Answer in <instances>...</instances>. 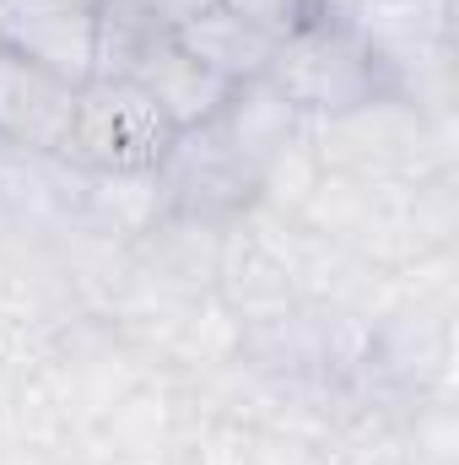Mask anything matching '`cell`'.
<instances>
[{
	"instance_id": "cell-22",
	"label": "cell",
	"mask_w": 459,
	"mask_h": 465,
	"mask_svg": "<svg viewBox=\"0 0 459 465\" xmlns=\"http://www.w3.org/2000/svg\"><path fill=\"white\" fill-rule=\"evenodd\" d=\"M0 465H60V460L44 455V450H27V444L11 439V433H0Z\"/></svg>"
},
{
	"instance_id": "cell-21",
	"label": "cell",
	"mask_w": 459,
	"mask_h": 465,
	"mask_svg": "<svg viewBox=\"0 0 459 465\" xmlns=\"http://www.w3.org/2000/svg\"><path fill=\"white\" fill-rule=\"evenodd\" d=\"M217 5H228L232 16H243V22H254V27H265V33H292L303 16H308V0H217Z\"/></svg>"
},
{
	"instance_id": "cell-3",
	"label": "cell",
	"mask_w": 459,
	"mask_h": 465,
	"mask_svg": "<svg viewBox=\"0 0 459 465\" xmlns=\"http://www.w3.org/2000/svg\"><path fill=\"white\" fill-rule=\"evenodd\" d=\"M168 141L173 124L157 114V104L135 82H87L76 87V109L54 157L76 173H135L157 168Z\"/></svg>"
},
{
	"instance_id": "cell-1",
	"label": "cell",
	"mask_w": 459,
	"mask_h": 465,
	"mask_svg": "<svg viewBox=\"0 0 459 465\" xmlns=\"http://www.w3.org/2000/svg\"><path fill=\"white\" fill-rule=\"evenodd\" d=\"M314 152L325 173L373 179V184H416L427 173L459 168L454 157V114H422L416 104L378 93L346 114L308 119Z\"/></svg>"
},
{
	"instance_id": "cell-24",
	"label": "cell",
	"mask_w": 459,
	"mask_h": 465,
	"mask_svg": "<svg viewBox=\"0 0 459 465\" xmlns=\"http://www.w3.org/2000/svg\"><path fill=\"white\" fill-rule=\"evenodd\" d=\"M0 22H5V0H0Z\"/></svg>"
},
{
	"instance_id": "cell-11",
	"label": "cell",
	"mask_w": 459,
	"mask_h": 465,
	"mask_svg": "<svg viewBox=\"0 0 459 465\" xmlns=\"http://www.w3.org/2000/svg\"><path fill=\"white\" fill-rule=\"evenodd\" d=\"M173 44H179L190 60H200L211 76H222L228 87L265 76V71H270V54H276V33H265V27H254V22L232 16L228 5H206V11H195L190 22H179V27H173Z\"/></svg>"
},
{
	"instance_id": "cell-18",
	"label": "cell",
	"mask_w": 459,
	"mask_h": 465,
	"mask_svg": "<svg viewBox=\"0 0 459 465\" xmlns=\"http://www.w3.org/2000/svg\"><path fill=\"white\" fill-rule=\"evenodd\" d=\"M400 465H459L454 395L416 401V406L400 417Z\"/></svg>"
},
{
	"instance_id": "cell-25",
	"label": "cell",
	"mask_w": 459,
	"mask_h": 465,
	"mask_svg": "<svg viewBox=\"0 0 459 465\" xmlns=\"http://www.w3.org/2000/svg\"><path fill=\"white\" fill-rule=\"evenodd\" d=\"M82 5H93V0H82Z\"/></svg>"
},
{
	"instance_id": "cell-17",
	"label": "cell",
	"mask_w": 459,
	"mask_h": 465,
	"mask_svg": "<svg viewBox=\"0 0 459 465\" xmlns=\"http://www.w3.org/2000/svg\"><path fill=\"white\" fill-rule=\"evenodd\" d=\"M405 223L416 238V254H454L459 243V168L427 173L405 195Z\"/></svg>"
},
{
	"instance_id": "cell-13",
	"label": "cell",
	"mask_w": 459,
	"mask_h": 465,
	"mask_svg": "<svg viewBox=\"0 0 459 465\" xmlns=\"http://www.w3.org/2000/svg\"><path fill=\"white\" fill-rule=\"evenodd\" d=\"M211 292L228 303L243 325L270 320V314H281V309H292V303H298V292H292V282H287L281 260H276L254 232L243 228V223H232V228H228L222 265H217V287H211Z\"/></svg>"
},
{
	"instance_id": "cell-4",
	"label": "cell",
	"mask_w": 459,
	"mask_h": 465,
	"mask_svg": "<svg viewBox=\"0 0 459 465\" xmlns=\"http://www.w3.org/2000/svg\"><path fill=\"white\" fill-rule=\"evenodd\" d=\"M38 368L54 384V395H60V406H65V417H71L76 433H87L93 422H103L109 406H119L146 373H157L109 320H76V325H65Z\"/></svg>"
},
{
	"instance_id": "cell-5",
	"label": "cell",
	"mask_w": 459,
	"mask_h": 465,
	"mask_svg": "<svg viewBox=\"0 0 459 465\" xmlns=\"http://www.w3.org/2000/svg\"><path fill=\"white\" fill-rule=\"evenodd\" d=\"M151 173H157V190H162V212L168 217H195V223L232 228L259 201L254 168L222 141L217 124L179 130Z\"/></svg>"
},
{
	"instance_id": "cell-14",
	"label": "cell",
	"mask_w": 459,
	"mask_h": 465,
	"mask_svg": "<svg viewBox=\"0 0 459 465\" xmlns=\"http://www.w3.org/2000/svg\"><path fill=\"white\" fill-rule=\"evenodd\" d=\"M135 87L157 104V114L173 124V135L179 130H195V124H211L232 93L222 76H211L200 60H190L173 38L135 71Z\"/></svg>"
},
{
	"instance_id": "cell-23",
	"label": "cell",
	"mask_w": 459,
	"mask_h": 465,
	"mask_svg": "<svg viewBox=\"0 0 459 465\" xmlns=\"http://www.w3.org/2000/svg\"><path fill=\"white\" fill-rule=\"evenodd\" d=\"M141 5H151L168 27H179V22H190L195 11H206V5H217V0H141Z\"/></svg>"
},
{
	"instance_id": "cell-19",
	"label": "cell",
	"mask_w": 459,
	"mask_h": 465,
	"mask_svg": "<svg viewBox=\"0 0 459 465\" xmlns=\"http://www.w3.org/2000/svg\"><path fill=\"white\" fill-rule=\"evenodd\" d=\"M319 173H325V163H319V152H314V135H308V124L259 168V206H276V212H303V201L314 195V184H319Z\"/></svg>"
},
{
	"instance_id": "cell-6",
	"label": "cell",
	"mask_w": 459,
	"mask_h": 465,
	"mask_svg": "<svg viewBox=\"0 0 459 465\" xmlns=\"http://www.w3.org/2000/svg\"><path fill=\"white\" fill-rule=\"evenodd\" d=\"M93 5H82V0H5L0 49L33 60L38 71L60 76L71 87H87L93 82V49H98Z\"/></svg>"
},
{
	"instance_id": "cell-12",
	"label": "cell",
	"mask_w": 459,
	"mask_h": 465,
	"mask_svg": "<svg viewBox=\"0 0 459 465\" xmlns=\"http://www.w3.org/2000/svg\"><path fill=\"white\" fill-rule=\"evenodd\" d=\"M217 130H222V141H228L232 152L254 168V179H259V168L308 124V119L298 114V104L270 82V76H254V82H238L228 93V104H222V114L211 119Z\"/></svg>"
},
{
	"instance_id": "cell-10",
	"label": "cell",
	"mask_w": 459,
	"mask_h": 465,
	"mask_svg": "<svg viewBox=\"0 0 459 465\" xmlns=\"http://www.w3.org/2000/svg\"><path fill=\"white\" fill-rule=\"evenodd\" d=\"M238 351H243V320L217 292H200L168 320L162 341L151 351V368L179 384H200V379L222 373L228 362H238Z\"/></svg>"
},
{
	"instance_id": "cell-16",
	"label": "cell",
	"mask_w": 459,
	"mask_h": 465,
	"mask_svg": "<svg viewBox=\"0 0 459 465\" xmlns=\"http://www.w3.org/2000/svg\"><path fill=\"white\" fill-rule=\"evenodd\" d=\"M93 16H98L93 82H135V71L173 38V27L141 0H98Z\"/></svg>"
},
{
	"instance_id": "cell-15",
	"label": "cell",
	"mask_w": 459,
	"mask_h": 465,
	"mask_svg": "<svg viewBox=\"0 0 459 465\" xmlns=\"http://www.w3.org/2000/svg\"><path fill=\"white\" fill-rule=\"evenodd\" d=\"M76 217L87 228L119 238V243H135V238H146V232L157 228L168 212H162L157 173L151 168H135V173H82Z\"/></svg>"
},
{
	"instance_id": "cell-20",
	"label": "cell",
	"mask_w": 459,
	"mask_h": 465,
	"mask_svg": "<svg viewBox=\"0 0 459 465\" xmlns=\"http://www.w3.org/2000/svg\"><path fill=\"white\" fill-rule=\"evenodd\" d=\"M179 465H254L249 428L222 417H190V433L179 444Z\"/></svg>"
},
{
	"instance_id": "cell-2",
	"label": "cell",
	"mask_w": 459,
	"mask_h": 465,
	"mask_svg": "<svg viewBox=\"0 0 459 465\" xmlns=\"http://www.w3.org/2000/svg\"><path fill=\"white\" fill-rule=\"evenodd\" d=\"M303 119H330L346 114L384 87V65L367 49V38L346 22V16H303L292 33L276 38L270 71H265Z\"/></svg>"
},
{
	"instance_id": "cell-9",
	"label": "cell",
	"mask_w": 459,
	"mask_h": 465,
	"mask_svg": "<svg viewBox=\"0 0 459 465\" xmlns=\"http://www.w3.org/2000/svg\"><path fill=\"white\" fill-rule=\"evenodd\" d=\"M76 109V87L0 49V141L22 152H54Z\"/></svg>"
},
{
	"instance_id": "cell-8",
	"label": "cell",
	"mask_w": 459,
	"mask_h": 465,
	"mask_svg": "<svg viewBox=\"0 0 459 465\" xmlns=\"http://www.w3.org/2000/svg\"><path fill=\"white\" fill-rule=\"evenodd\" d=\"M222 243L228 228L217 223H195V217H162L146 238L130 243L135 276L173 292V298H200L217 287V265H222Z\"/></svg>"
},
{
	"instance_id": "cell-7",
	"label": "cell",
	"mask_w": 459,
	"mask_h": 465,
	"mask_svg": "<svg viewBox=\"0 0 459 465\" xmlns=\"http://www.w3.org/2000/svg\"><path fill=\"white\" fill-rule=\"evenodd\" d=\"M82 173L65 168L54 152H22L0 141V238L11 232H54L76 217Z\"/></svg>"
}]
</instances>
